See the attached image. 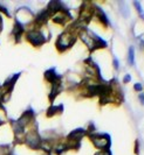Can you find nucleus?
<instances>
[{
  "label": "nucleus",
  "mask_w": 144,
  "mask_h": 155,
  "mask_svg": "<svg viewBox=\"0 0 144 155\" xmlns=\"http://www.w3.org/2000/svg\"><path fill=\"white\" fill-rule=\"evenodd\" d=\"M134 5H135V7L137 8V12L139 13V15H141V18L144 20V11H143V7H142V5L138 2V1H135L134 2Z\"/></svg>",
  "instance_id": "9b49d317"
},
{
  "label": "nucleus",
  "mask_w": 144,
  "mask_h": 155,
  "mask_svg": "<svg viewBox=\"0 0 144 155\" xmlns=\"http://www.w3.org/2000/svg\"><path fill=\"white\" fill-rule=\"evenodd\" d=\"M128 62L130 65H134L135 64V50L132 47L129 48V51H128Z\"/></svg>",
  "instance_id": "9d476101"
},
{
  "label": "nucleus",
  "mask_w": 144,
  "mask_h": 155,
  "mask_svg": "<svg viewBox=\"0 0 144 155\" xmlns=\"http://www.w3.org/2000/svg\"><path fill=\"white\" fill-rule=\"evenodd\" d=\"M135 148H136V149H135L136 154H138V142H137V141H136V147H135Z\"/></svg>",
  "instance_id": "a211bd4d"
},
{
  "label": "nucleus",
  "mask_w": 144,
  "mask_h": 155,
  "mask_svg": "<svg viewBox=\"0 0 144 155\" xmlns=\"http://www.w3.org/2000/svg\"><path fill=\"white\" fill-rule=\"evenodd\" d=\"M139 101H141V103L144 105V94L143 93H139Z\"/></svg>",
  "instance_id": "f3484780"
},
{
  "label": "nucleus",
  "mask_w": 144,
  "mask_h": 155,
  "mask_svg": "<svg viewBox=\"0 0 144 155\" xmlns=\"http://www.w3.org/2000/svg\"><path fill=\"white\" fill-rule=\"evenodd\" d=\"M114 67H115V69H118V67H120V63L117 61V58H114Z\"/></svg>",
  "instance_id": "4468645a"
},
{
  "label": "nucleus",
  "mask_w": 144,
  "mask_h": 155,
  "mask_svg": "<svg viewBox=\"0 0 144 155\" xmlns=\"http://www.w3.org/2000/svg\"><path fill=\"white\" fill-rule=\"evenodd\" d=\"M121 6H123V13H124V16H128L129 15V11H128V7H127V5H125V2H121Z\"/></svg>",
  "instance_id": "f8f14e48"
},
{
  "label": "nucleus",
  "mask_w": 144,
  "mask_h": 155,
  "mask_svg": "<svg viewBox=\"0 0 144 155\" xmlns=\"http://www.w3.org/2000/svg\"><path fill=\"white\" fill-rule=\"evenodd\" d=\"M27 39L29 40V42L33 46H41L42 43L46 42V38L39 31H31L27 34Z\"/></svg>",
  "instance_id": "7ed1b4c3"
},
{
  "label": "nucleus",
  "mask_w": 144,
  "mask_h": 155,
  "mask_svg": "<svg viewBox=\"0 0 144 155\" xmlns=\"http://www.w3.org/2000/svg\"><path fill=\"white\" fill-rule=\"evenodd\" d=\"M25 140H26V143L31 148H39L41 146V143H42L39 134L35 132V131H32V132L28 133L26 135V139Z\"/></svg>",
  "instance_id": "20e7f679"
},
{
  "label": "nucleus",
  "mask_w": 144,
  "mask_h": 155,
  "mask_svg": "<svg viewBox=\"0 0 144 155\" xmlns=\"http://www.w3.org/2000/svg\"><path fill=\"white\" fill-rule=\"evenodd\" d=\"M60 90H61V84H60V82L52 84V91H50V94H49V99H50V101H54V98L59 94Z\"/></svg>",
  "instance_id": "423d86ee"
},
{
  "label": "nucleus",
  "mask_w": 144,
  "mask_h": 155,
  "mask_svg": "<svg viewBox=\"0 0 144 155\" xmlns=\"http://www.w3.org/2000/svg\"><path fill=\"white\" fill-rule=\"evenodd\" d=\"M50 15L49 14V12H48L47 9H45V11H42V12H40L39 14H38V16H36V19H35V21H36V23H45L46 21H47L48 16Z\"/></svg>",
  "instance_id": "0eeeda50"
},
{
  "label": "nucleus",
  "mask_w": 144,
  "mask_h": 155,
  "mask_svg": "<svg viewBox=\"0 0 144 155\" xmlns=\"http://www.w3.org/2000/svg\"><path fill=\"white\" fill-rule=\"evenodd\" d=\"M96 155H111V153H110V150H103V152L97 153Z\"/></svg>",
  "instance_id": "ddd939ff"
},
{
  "label": "nucleus",
  "mask_w": 144,
  "mask_h": 155,
  "mask_svg": "<svg viewBox=\"0 0 144 155\" xmlns=\"http://www.w3.org/2000/svg\"><path fill=\"white\" fill-rule=\"evenodd\" d=\"M61 111H62V105H59V106H52V107H49V110L47 111V116L52 117V116H54L55 113L61 112Z\"/></svg>",
  "instance_id": "1a4fd4ad"
},
{
  "label": "nucleus",
  "mask_w": 144,
  "mask_h": 155,
  "mask_svg": "<svg viewBox=\"0 0 144 155\" xmlns=\"http://www.w3.org/2000/svg\"><path fill=\"white\" fill-rule=\"evenodd\" d=\"M9 155H12V154H9Z\"/></svg>",
  "instance_id": "6ab92c4d"
},
{
  "label": "nucleus",
  "mask_w": 144,
  "mask_h": 155,
  "mask_svg": "<svg viewBox=\"0 0 144 155\" xmlns=\"http://www.w3.org/2000/svg\"><path fill=\"white\" fill-rule=\"evenodd\" d=\"M135 90H136V91H141V90H142V85H141L139 83H136V84H135Z\"/></svg>",
  "instance_id": "2eb2a0df"
},
{
  "label": "nucleus",
  "mask_w": 144,
  "mask_h": 155,
  "mask_svg": "<svg viewBox=\"0 0 144 155\" xmlns=\"http://www.w3.org/2000/svg\"><path fill=\"white\" fill-rule=\"evenodd\" d=\"M45 76H46V79H47L48 82H50L52 84L60 82V79H61V77H60V76L56 74L54 69H50V70H48V71H46Z\"/></svg>",
  "instance_id": "39448f33"
},
{
  "label": "nucleus",
  "mask_w": 144,
  "mask_h": 155,
  "mask_svg": "<svg viewBox=\"0 0 144 155\" xmlns=\"http://www.w3.org/2000/svg\"><path fill=\"white\" fill-rule=\"evenodd\" d=\"M130 79H131V76H130V75H127V76L124 77V83H128V82H130Z\"/></svg>",
  "instance_id": "dca6fc26"
},
{
  "label": "nucleus",
  "mask_w": 144,
  "mask_h": 155,
  "mask_svg": "<svg viewBox=\"0 0 144 155\" xmlns=\"http://www.w3.org/2000/svg\"><path fill=\"white\" fill-rule=\"evenodd\" d=\"M22 33H24V26L19 22V21H16L15 26H14V29H13V34H14V36H15L16 41L21 38V34H22Z\"/></svg>",
  "instance_id": "6e6552de"
},
{
  "label": "nucleus",
  "mask_w": 144,
  "mask_h": 155,
  "mask_svg": "<svg viewBox=\"0 0 144 155\" xmlns=\"http://www.w3.org/2000/svg\"><path fill=\"white\" fill-rule=\"evenodd\" d=\"M75 40H76L75 35L70 31H64L62 35H60V38L57 39V41H56V47L59 48V50L63 51L67 48H69V47H72L74 45Z\"/></svg>",
  "instance_id": "f257e3e1"
},
{
  "label": "nucleus",
  "mask_w": 144,
  "mask_h": 155,
  "mask_svg": "<svg viewBox=\"0 0 144 155\" xmlns=\"http://www.w3.org/2000/svg\"><path fill=\"white\" fill-rule=\"evenodd\" d=\"M90 138L93 140L94 145L98 149L109 150V148H110V138L107 134H90Z\"/></svg>",
  "instance_id": "f03ea898"
}]
</instances>
